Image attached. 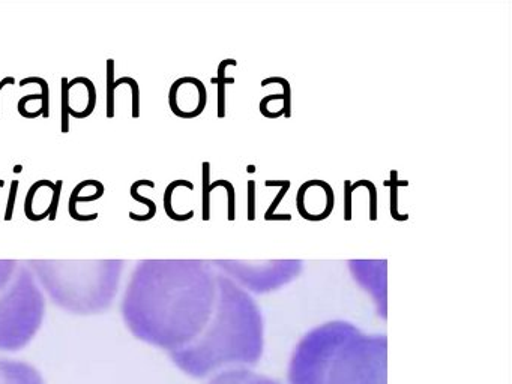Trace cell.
I'll use <instances>...</instances> for the list:
<instances>
[{"mask_svg": "<svg viewBox=\"0 0 512 384\" xmlns=\"http://www.w3.org/2000/svg\"><path fill=\"white\" fill-rule=\"evenodd\" d=\"M17 108H19L20 116L25 117V119H38V117L43 116V96L38 95V93L22 96Z\"/></svg>", "mask_w": 512, "mask_h": 384, "instance_id": "2e32d148", "label": "cell"}, {"mask_svg": "<svg viewBox=\"0 0 512 384\" xmlns=\"http://www.w3.org/2000/svg\"><path fill=\"white\" fill-rule=\"evenodd\" d=\"M7 84H16L14 77H5L4 80H0V114H2V89H4Z\"/></svg>", "mask_w": 512, "mask_h": 384, "instance_id": "484cf974", "label": "cell"}, {"mask_svg": "<svg viewBox=\"0 0 512 384\" xmlns=\"http://www.w3.org/2000/svg\"><path fill=\"white\" fill-rule=\"evenodd\" d=\"M208 384H278L277 381L265 377V375L254 374V372L245 371V369H236V371L221 372L214 380Z\"/></svg>", "mask_w": 512, "mask_h": 384, "instance_id": "9c48e42d", "label": "cell"}, {"mask_svg": "<svg viewBox=\"0 0 512 384\" xmlns=\"http://www.w3.org/2000/svg\"><path fill=\"white\" fill-rule=\"evenodd\" d=\"M247 171L248 173H254V171H256V167H254V165H248Z\"/></svg>", "mask_w": 512, "mask_h": 384, "instance_id": "4316f807", "label": "cell"}, {"mask_svg": "<svg viewBox=\"0 0 512 384\" xmlns=\"http://www.w3.org/2000/svg\"><path fill=\"white\" fill-rule=\"evenodd\" d=\"M43 300L31 284L14 288L0 300V350H20L40 327Z\"/></svg>", "mask_w": 512, "mask_h": 384, "instance_id": "3957f363", "label": "cell"}, {"mask_svg": "<svg viewBox=\"0 0 512 384\" xmlns=\"http://www.w3.org/2000/svg\"><path fill=\"white\" fill-rule=\"evenodd\" d=\"M179 186H185V188L190 189V191H194V185L193 183L190 182V180H173V182L170 183L169 186H167L166 192H164V210H166V215L169 216L170 219H173V221H190V219L193 218L194 216V210H190V212L187 213H176L173 212L172 209V197L173 194H175L176 189L179 188Z\"/></svg>", "mask_w": 512, "mask_h": 384, "instance_id": "7c38bea8", "label": "cell"}, {"mask_svg": "<svg viewBox=\"0 0 512 384\" xmlns=\"http://www.w3.org/2000/svg\"><path fill=\"white\" fill-rule=\"evenodd\" d=\"M89 182H91V179L83 180V182H80L79 185L73 189V192H71L70 200H68V213H70V216L74 221L88 222L98 219V213L82 215V213L77 210V203H92V201L100 200L104 195V189H100V191L92 192V194L86 195V197H80V192L89 185Z\"/></svg>", "mask_w": 512, "mask_h": 384, "instance_id": "ba28073f", "label": "cell"}, {"mask_svg": "<svg viewBox=\"0 0 512 384\" xmlns=\"http://www.w3.org/2000/svg\"><path fill=\"white\" fill-rule=\"evenodd\" d=\"M265 185L268 186H280V192L275 195L274 200H272L271 206L268 207V210L265 212V221H290L292 219V215L290 213H275L277 207L280 206L281 201L286 197L287 192H289L290 186H292V182L290 180H266Z\"/></svg>", "mask_w": 512, "mask_h": 384, "instance_id": "4fadbf2b", "label": "cell"}, {"mask_svg": "<svg viewBox=\"0 0 512 384\" xmlns=\"http://www.w3.org/2000/svg\"><path fill=\"white\" fill-rule=\"evenodd\" d=\"M389 176H391V179L385 180L383 185L391 189V207H389V210H391L392 219L398 222L407 221L409 215H407V213L401 215V213L398 212V188H400V186H409V180H398L397 170H391Z\"/></svg>", "mask_w": 512, "mask_h": 384, "instance_id": "9a60e30c", "label": "cell"}, {"mask_svg": "<svg viewBox=\"0 0 512 384\" xmlns=\"http://www.w3.org/2000/svg\"><path fill=\"white\" fill-rule=\"evenodd\" d=\"M62 186H64V180H56L55 191H53L52 204H50V221H55L56 215H58L59 201H61Z\"/></svg>", "mask_w": 512, "mask_h": 384, "instance_id": "d4e9b609", "label": "cell"}, {"mask_svg": "<svg viewBox=\"0 0 512 384\" xmlns=\"http://www.w3.org/2000/svg\"><path fill=\"white\" fill-rule=\"evenodd\" d=\"M0 384H46L40 372L19 360L0 359Z\"/></svg>", "mask_w": 512, "mask_h": 384, "instance_id": "52a82bcc", "label": "cell"}, {"mask_svg": "<svg viewBox=\"0 0 512 384\" xmlns=\"http://www.w3.org/2000/svg\"><path fill=\"white\" fill-rule=\"evenodd\" d=\"M19 186V180H13V182H11L10 197H8L7 210H5V221H11V219L14 218V207H16Z\"/></svg>", "mask_w": 512, "mask_h": 384, "instance_id": "603a6c76", "label": "cell"}, {"mask_svg": "<svg viewBox=\"0 0 512 384\" xmlns=\"http://www.w3.org/2000/svg\"><path fill=\"white\" fill-rule=\"evenodd\" d=\"M361 186H365L368 189V201H370V213H368V218L370 221H377V188L371 180L361 179L358 182L352 183V191L355 189L361 188Z\"/></svg>", "mask_w": 512, "mask_h": 384, "instance_id": "44dd1931", "label": "cell"}, {"mask_svg": "<svg viewBox=\"0 0 512 384\" xmlns=\"http://www.w3.org/2000/svg\"><path fill=\"white\" fill-rule=\"evenodd\" d=\"M278 83L283 87V111L284 117L289 119L292 116V86H290L289 80L283 77H269L265 78V80L260 83V86L266 87L269 84Z\"/></svg>", "mask_w": 512, "mask_h": 384, "instance_id": "e0dca14e", "label": "cell"}, {"mask_svg": "<svg viewBox=\"0 0 512 384\" xmlns=\"http://www.w3.org/2000/svg\"><path fill=\"white\" fill-rule=\"evenodd\" d=\"M97 107V89L89 78L76 77L61 80V131L70 132V116L83 120L91 116Z\"/></svg>", "mask_w": 512, "mask_h": 384, "instance_id": "277c9868", "label": "cell"}, {"mask_svg": "<svg viewBox=\"0 0 512 384\" xmlns=\"http://www.w3.org/2000/svg\"><path fill=\"white\" fill-rule=\"evenodd\" d=\"M227 66H238V60L224 59L218 65V77L211 78V83L218 84V117H226V86L236 83V78L226 77Z\"/></svg>", "mask_w": 512, "mask_h": 384, "instance_id": "30bf717a", "label": "cell"}, {"mask_svg": "<svg viewBox=\"0 0 512 384\" xmlns=\"http://www.w3.org/2000/svg\"><path fill=\"white\" fill-rule=\"evenodd\" d=\"M352 182L344 180V221H352Z\"/></svg>", "mask_w": 512, "mask_h": 384, "instance_id": "cb8c5ba5", "label": "cell"}, {"mask_svg": "<svg viewBox=\"0 0 512 384\" xmlns=\"http://www.w3.org/2000/svg\"><path fill=\"white\" fill-rule=\"evenodd\" d=\"M26 84H38L41 87V96H43V117L49 119L50 117V86L44 78L41 77H28L20 81L19 86L25 87Z\"/></svg>", "mask_w": 512, "mask_h": 384, "instance_id": "d6986e66", "label": "cell"}, {"mask_svg": "<svg viewBox=\"0 0 512 384\" xmlns=\"http://www.w3.org/2000/svg\"><path fill=\"white\" fill-rule=\"evenodd\" d=\"M208 104V90L196 77L178 78L169 90L170 110L181 119H196Z\"/></svg>", "mask_w": 512, "mask_h": 384, "instance_id": "5b68a950", "label": "cell"}, {"mask_svg": "<svg viewBox=\"0 0 512 384\" xmlns=\"http://www.w3.org/2000/svg\"><path fill=\"white\" fill-rule=\"evenodd\" d=\"M140 186L155 188V183L148 179L137 180V182H134L133 185H131L130 189L131 197H133L134 200L139 201V203L145 204V206L148 207L149 212L145 213V215H137V213L130 212V219L137 222L151 221V219L157 215V204H155V201L151 200V198L143 197V195L139 194Z\"/></svg>", "mask_w": 512, "mask_h": 384, "instance_id": "8fae6325", "label": "cell"}, {"mask_svg": "<svg viewBox=\"0 0 512 384\" xmlns=\"http://www.w3.org/2000/svg\"><path fill=\"white\" fill-rule=\"evenodd\" d=\"M290 384H386L385 339L359 335L331 324L308 335L296 348Z\"/></svg>", "mask_w": 512, "mask_h": 384, "instance_id": "6da1fadb", "label": "cell"}, {"mask_svg": "<svg viewBox=\"0 0 512 384\" xmlns=\"http://www.w3.org/2000/svg\"><path fill=\"white\" fill-rule=\"evenodd\" d=\"M53 191L55 183L47 179L38 180L29 188L25 200V213L29 221L38 222L49 218Z\"/></svg>", "mask_w": 512, "mask_h": 384, "instance_id": "8992f818", "label": "cell"}, {"mask_svg": "<svg viewBox=\"0 0 512 384\" xmlns=\"http://www.w3.org/2000/svg\"><path fill=\"white\" fill-rule=\"evenodd\" d=\"M218 186H224V188L227 189V200H229V207H227V219L229 221H235L236 219V191L235 186H233L232 182H229V180H215V182H212L211 185H209V189H211V192L214 191L215 188H218Z\"/></svg>", "mask_w": 512, "mask_h": 384, "instance_id": "ffe728a7", "label": "cell"}, {"mask_svg": "<svg viewBox=\"0 0 512 384\" xmlns=\"http://www.w3.org/2000/svg\"><path fill=\"white\" fill-rule=\"evenodd\" d=\"M260 354L259 318L247 300L230 294L212 329L193 347L172 354V359L185 374L203 378L227 365H254Z\"/></svg>", "mask_w": 512, "mask_h": 384, "instance_id": "7a4b0ae2", "label": "cell"}, {"mask_svg": "<svg viewBox=\"0 0 512 384\" xmlns=\"http://www.w3.org/2000/svg\"><path fill=\"white\" fill-rule=\"evenodd\" d=\"M5 180L0 179V188H4Z\"/></svg>", "mask_w": 512, "mask_h": 384, "instance_id": "f1b7e54d", "label": "cell"}, {"mask_svg": "<svg viewBox=\"0 0 512 384\" xmlns=\"http://www.w3.org/2000/svg\"><path fill=\"white\" fill-rule=\"evenodd\" d=\"M14 171H16V173H20V171H22V165H16V168H14Z\"/></svg>", "mask_w": 512, "mask_h": 384, "instance_id": "83f0119b", "label": "cell"}, {"mask_svg": "<svg viewBox=\"0 0 512 384\" xmlns=\"http://www.w3.org/2000/svg\"><path fill=\"white\" fill-rule=\"evenodd\" d=\"M247 219H256V180H248L247 183Z\"/></svg>", "mask_w": 512, "mask_h": 384, "instance_id": "7402d4cb", "label": "cell"}, {"mask_svg": "<svg viewBox=\"0 0 512 384\" xmlns=\"http://www.w3.org/2000/svg\"><path fill=\"white\" fill-rule=\"evenodd\" d=\"M107 111L109 119L115 117V92L121 84H127V77L115 80V60L107 59Z\"/></svg>", "mask_w": 512, "mask_h": 384, "instance_id": "5bb4252c", "label": "cell"}, {"mask_svg": "<svg viewBox=\"0 0 512 384\" xmlns=\"http://www.w3.org/2000/svg\"><path fill=\"white\" fill-rule=\"evenodd\" d=\"M203 195H202V204H203V221H209L211 219V189H209V185H211V164L208 161L203 162Z\"/></svg>", "mask_w": 512, "mask_h": 384, "instance_id": "ac0fdd59", "label": "cell"}]
</instances>
